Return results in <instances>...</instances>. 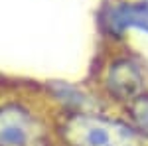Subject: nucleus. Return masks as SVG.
<instances>
[{
	"mask_svg": "<svg viewBox=\"0 0 148 146\" xmlns=\"http://www.w3.org/2000/svg\"><path fill=\"white\" fill-rule=\"evenodd\" d=\"M146 4H148V0H146Z\"/></svg>",
	"mask_w": 148,
	"mask_h": 146,
	"instance_id": "nucleus-6",
	"label": "nucleus"
},
{
	"mask_svg": "<svg viewBox=\"0 0 148 146\" xmlns=\"http://www.w3.org/2000/svg\"><path fill=\"white\" fill-rule=\"evenodd\" d=\"M103 87L113 101L128 105L146 93V77L136 59L128 56L114 57L103 77Z\"/></svg>",
	"mask_w": 148,
	"mask_h": 146,
	"instance_id": "nucleus-3",
	"label": "nucleus"
},
{
	"mask_svg": "<svg viewBox=\"0 0 148 146\" xmlns=\"http://www.w3.org/2000/svg\"><path fill=\"white\" fill-rule=\"evenodd\" d=\"M44 121L20 103L0 107V146H47Z\"/></svg>",
	"mask_w": 148,
	"mask_h": 146,
	"instance_id": "nucleus-2",
	"label": "nucleus"
},
{
	"mask_svg": "<svg viewBox=\"0 0 148 146\" xmlns=\"http://www.w3.org/2000/svg\"><path fill=\"white\" fill-rule=\"evenodd\" d=\"M126 107L128 123L142 138L148 140V93H142L134 101H130Z\"/></svg>",
	"mask_w": 148,
	"mask_h": 146,
	"instance_id": "nucleus-5",
	"label": "nucleus"
},
{
	"mask_svg": "<svg viewBox=\"0 0 148 146\" xmlns=\"http://www.w3.org/2000/svg\"><path fill=\"white\" fill-rule=\"evenodd\" d=\"M105 26L109 34L123 36L126 30H140L148 34V4L123 2L116 4L105 16Z\"/></svg>",
	"mask_w": 148,
	"mask_h": 146,
	"instance_id": "nucleus-4",
	"label": "nucleus"
},
{
	"mask_svg": "<svg viewBox=\"0 0 148 146\" xmlns=\"http://www.w3.org/2000/svg\"><path fill=\"white\" fill-rule=\"evenodd\" d=\"M56 134L63 146H142V136L116 119L95 112H67Z\"/></svg>",
	"mask_w": 148,
	"mask_h": 146,
	"instance_id": "nucleus-1",
	"label": "nucleus"
}]
</instances>
